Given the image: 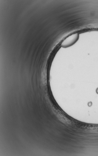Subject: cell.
Instances as JSON below:
<instances>
[{
    "label": "cell",
    "mask_w": 98,
    "mask_h": 156,
    "mask_svg": "<svg viewBox=\"0 0 98 156\" xmlns=\"http://www.w3.org/2000/svg\"><path fill=\"white\" fill-rule=\"evenodd\" d=\"M79 38V34H73L65 39L62 43L61 46L64 48L70 47L78 41Z\"/></svg>",
    "instance_id": "cell-1"
}]
</instances>
